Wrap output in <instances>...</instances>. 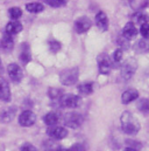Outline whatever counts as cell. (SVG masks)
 Instances as JSON below:
<instances>
[{"instance_id":"cell-33","label":"cell","mask_w":149,"mask_h":151,"mask_svg":"<svg viewBox=\"0 0 149 151\" xmlns=\"http://www.w3.org/2000/svg\"><path fill=\"white\" fill-rule=\"evenodd\" d=\"M118 43L120 45L121 49H128L129 48V45H128V40L125 39L123 37H121L120 39H118Z\"/></svg>"},{"instance_id":"cell-37","label":"cell","mask_w":149,"mask_h":151,"mask_svg":"<svg viewBox=\"0 0 149 151\" xmlns=\"http://www.w3.org/2000/svg\"><path fill=\"white\" fill-rule=\"evenodd\" d=\"M58 151H70L69 149H63V148H60L58 149Z\"/></svg>"},{"instance_id":"cell-23","label":"cell","mask_w":149,"mask_h":151,"mask_svg":"<svg viewBox=\"0 0 149 151\" xmlns=\"http://www.w3.org/2000/svg\"><path fill=\"white\" fill-rule=\"evenodd\" d=\"M26 9L29 13L36 14V13H41L44 9V6L41 2H29V4H26Z\"/></svg>"},{"instance_id":"cell-26","label":"cell","mask_w":149,"mask_h":151,"mask_svg":"<svg viewBox=\"0 0 149 151\" xmlns=\"http://www.w3.org/2000/svg\"><path fill=\"white\" fill-rule=\"evenodd\" d=\"M48 96H49L51 100H60V99L63 96V90L60 89V88L51 87V88L48 89Z\"/></svg>"},{"instance_id":"cell-27","label":"cell","mask_w":149,"mask_h":151,"mask_svg":"<svg viewBox=\"0 0 149 151\" xmlns=\"http://www.w3.org/2000/svg\"><path fill=\"white\" fill-rule=\"evenodd\" d=\"M43 148L45 151H58L60 147L56 144L55 139H48L43 143Z\"/></svg>"},{"instance_id":"cell-25","label":"cell","mask_w":149,"mask_h":151,"mask_svg":"<svg viewBox=\"0 0 149 151\" xmlns=\"http://www.w3.org/2000/svg\"><path fill=\"white\" fill-rule=\"evenodd\" d=\"M8 15H9V18L12 20L16 21V20H19L22 17V9L20 7H15V6L14 7H11L8 9Z\"/></svg>"},{"instance_id":"cell-5","label":"cell","mask_w":149,"mask_h":151,"mask_svg":"<svg viewBox=\"0 0 149 151\" xmlns=\"http://www.w3.org/2000/svg\"><path fill=\"white\" fill-rule=\"evenodd\" d=\"M83 122H84L83 116L78 113H68L64 116V124L68 128L77 129L83 124Z\"/></svg>"},{"instance_id":"cell-35","label":"cell","mask_w":149,"mask_h":151,"mask_svg":"<svg viewBox=\"0 0 149 151\" xmlns=\"http://www.w3.org/2000/svg\"><path fill=\"white\" fill-rule=\"evenodd\" d=\"M69 150L70 151H86V149H85V147H84L83 144H80V143H76V144H74Z\"/></svg>"},{"instance_id":"cell-12","label":"cell","mask_w":149,"mask_h":151,"mask_svg":"<svg viewBox=\"0 0 149 151\" xmlns=\"http://www.w3.org/2000/svg\"><path fill=\"white\" fill-rule=\"evenodd\" d=\"M11 89L8 82L4 78L0 77V100L4 102H9L11 101Z\"/></svg>"},{"instance_id":"cell-22","label":"cell","mask_w":149,"mask_h":151,"mask_svg":"<svg viewBox=\"0 0 149 151\" xmlns=\"http://www.w3.org/2000/svg\"><path fill=\"white\" fill-rule=\"evenodd\" d=\"M78 91L79 94L86 96V95H90L93 93V83L92 82H84L82 84L78 86Z\"/></svg>"},{"instance_id":"cell-31","label":"cell","mask_w":149,"mask_h":151,"mask_svg":"<svg viewBox=\"0 0 149 151\" xmlns=\"http://www.w3.org/2000/svg\"><path fill=\"white\" fill-rule=\"evenodd\" d=\"M122 49L121 48H118V49H115L114 52H113V55H112V58H113V61L114 62H121V60H122Z\"/></svg>"},{"instance_id":"cell-6","label":"cell","mask_w":149,"mask_h":151,"mask_svg":"<svg viewBox=\"0 0 149 151\" xmlns=\"http://www.w3.org/2000/svg\"><path fill=\"white\" fill-rule=\"evenodd\" d=\"M98 68L101 75H109L112 69V61L107 54H100L98 56Z\"/></svg>"},{"instance_id":"cell-30","label":"cell","mask_w":149,"mask_h":151,"mask_svg":"<svg viewBox=\"0 0 149 151\" xmlns=\"http://www.w3.org/2000/svg\"><path fill=\"white\" fill-rule=\"evenodd\" d=\"M48 45H49V49L51 53H57L61 49V42L57 40H50Z\"/></svg>"},{"instance_id":"cell-2","label":"cell","mask_w":149,"mask_h":151,"mask_svg":"<svg viewBox=\"0 0 149 151\" xmlns=\"http://www.w3.org/2000/svg\"><path fill=\"white\" fill-rule=\"evenodd\" d=\"M78 77H79L78 68L77 67H72V68H67V69L61 72L60 81L64 86H74V83H77Z\"/></svg>"},{"instance_id":"cell-36","label":"cell","mask_w":149,"mask_h":151,"mask_svg":"<svg viewBox=\"0 0 149 151\" xmlns=\"http://www.w3.org/2000/svg\"><path fill=\"white\" fill-rule=\"evenodd\" d=\"M125 151H138V150H136V149H134V148H129V147H128L127 149H125Z\"/></svg>"},{"instance_id":"cell-20","label":"cell","mask_w":149,"mask_h":151,"mask_svg":"<svg viewBox=\"0 0 149 151\" xmlns=\"http://www.w3.org/2000/svg\"><path fill=\"white\" fill-rule=\"evenodd\" d=\"M132 18H133V21H132V22L139 24V25H141V26L145 25V24H148V21H149V15L147 13H143L142 11H141V12H136L135 14H133Z\"/></svg>"},{"instance_id":"cell-1","label":"cell","mask_w":149,"mask_h":151,"mask_svg":"<svg viewBox=\"0 0 149 151\" xmlns=\"http://www.w3.org/2000/svg\"><path fill=\"white\" fill-rule=\"evenodd\" d=\"M120 122H121L122 131L129 136L136 135L141 129V125H140V122L138 121V118L129 111L122 113L121 117H120Z\"/></svg>"},{"instance_id":"cell-32","label":"cell","mask_w":149,"mask_h":151,"mask_svg":"<svg viewBox=\"0 0 149 151\" xmlns=\"http://www.w3.org/2000/svg\"><path fill=\"white\" fill-rule=\"evenodd\" d=\"M140 33L143 39H149V24H145L140 28Z\"/></svg>"},{"instance_id":"cell-18","label":"cell","mask_w":149,"mask_h":151,"mask_svg":"<svg viewBox=\"0 0 149 151\" xmlns=\"http://www.w3.org/2000/svg\"><path fill=\"white\" fill-rule=\"evenodd\" d=\"M0 47L5 50V52H11L13 48H14V41L13 38L8 34H5L1 40H0Z\"/></svg>"},{"instance_id":"cell-7","label":"cell","mask_w":149,"mask_h":151,"mask_svg":"<svg viewBox=\"0 0 149 151\" xmlns=\"http://www.w3.org/2000/svg\"><path fill=\"white\" fill-rule=\"evenodd\" d=\"M47 134L49 135V137L51 139H55V141H58V139H63L68 136V130L63 127H49L48 130H47Z\"/></svg>"},{"instance_id":"cell-8","label":"cell","mask_w":149,"mask_h":151,"mask_svg":"<svg viewBox=\"0 0 149 151\" xmlns=\"http://www.w3.org/2000/svg\"><path fill=\"white\" fill-rule=\"evenodd\" d=\"M92 26V21L87 17H80L74 21V31L78 34L87 32Z\"/></svg>"},{"instance_id":"cell-13","label":"cell","mask_w":149,"mask_h":151,"mask_svg":"<svg viewBox=\"0 0 149 151\" xmlns=\"http://www.w3.org/2000/svg\"><path fill=\"white\" fill-rule=\"evenodd\" d=\"M138 99H139V91L136 89H133V88L125 90L122 93V95H121L122 104H129L131 102H133V101H135Z\"/></svg>"},{"instance_id":"cell-38","label":"cell","mask_w":149,"mask_h":151,"mask_svg":"<svg viewBox=\"0 0 149 151\" xmlns=\"http://www.w3.org/2000/svg\"><path fill=\"white\" fill-rule=\"evenodd\" d=\"M0 65H1V60H0Z\"/></svg>"},{"instance_id":"cell-21","label":"cell","mask_w":149,"mask_h":151,"mask_svg":"<svg viewBox=\"0 0 149 151\" xmlns=\"http://www.w3.org/2000/svg\"><path fill=\"white\" fill-rule=\"evenodd\" d=\"M58 121H60L58 115L56 113H54V111L45 114V115L43 116V122H44L48 127H54V125H56V124L58 123Z\"/></svg>"},{"instance_id":"cell-9","label":"cell","mask_w":149,"mask_h":151,"mask_svg":"<svg viewBox=\"0 0 149 151\" xmlns=\"http://www.w3.org/2000/svg\"><path fill=\"white\" fill-rule=\"evenodd\" d=\"M36 122V115L31 110H25L19 116V124L21 127H32Z\"/></svg>"},{"instance_id":"cell-3","label":"cell","mask_w":149,"mask_h":151,"mask_svg":"<svg viewBox=\"0 0 149 151\" xmlns=\"http://www.w3.org/2000/svg\"><path fill=\"white\" fill-rule=\"evenodd\" d=\"M138 68V62L136 60L134 59H127L122 65H121V68H120V75L121 78L125 80V81H128L129 78H132L135 70Z\"/></svg>"},{"instance_id":"cell-15","label":"cell","mask_w":149,"mask_h":151,"mask_svg":"<svg viewBox=\"0 0 149 151\" xmlns=\"http://www.w3.org/2000/svg\"><path fill=\"white\" fill-rule=\"evenodd\" d=\"M16 115V108L15 107H9L5 108L0 111V122L2 123H9Z\"/></svg>"},{"instance_id":"cell-10","label":"cell","mask_w":149,"mask_h":151,"mask_svg":"<svg viewBox=\"0 0 149 151\" xmlns=\"http://www.w3.org/2000/svg\"><path fill=\"white\" fill-rule=\"evenodd\" d=\"M7 73L9 75V78L14 82H20L23 77L22 69L18 63H9L7 67Z\"/></svg>"},{"instance_id":"cell-16","label":"cell","mask_w":149,"mask_h":151,"mask_svg":"<svg viewBox=\"0 0 149 151\" xmlns=\"http://www.w3.org/2000/svg\"><path fill=\"white\" fill-rule=\"evenodd\" d=\"M22 31V25L19 22V21H14L12 20L11 22H8L6 25V34L8 35H15L18 33H20Z\"/></svg>"},{"instance_id":"cell-4","label":"cell","mask_w":149,"mask_h":151,"mask_svg":"<svg viewBox=\"0 0 149 151\" xmlns=\"http://www.w3.org/2000/svg\"><path fill=\"white\" fill-rule=\"evenodd\" d=\"M61 107L63 108H77L80 104V97L74 94H63V96L58 100Z\"/></svg>"},{"instance_id":"cell-19","label":"cell","mask_w":149,"mask_h":151,"mask_svg":"<svg viewBox=\"0 0 149 151\" xmlns=\"http://www.w3.org/2000/svg\"><path fill=\"white\" fill-rule=\"evenodd\" d=\"M129 6L135 12H141L149 6V0H129Z\"/></svg>"},{"instance_id":"cell-11","label":"cell","mask_w":149,"mask_h":151,"mask_svg":"<svg viewBox=\"0 0 149 151\" xmlns=\"http://www.w3.org/2000/svg\"><path fill=\"white\" fill-rule=\"evenodd\" d=\"M94 21H96L97 27H98L100 31L105 32V31L109 29V18H107V15H106L105 12H103V11L98 12V13L96 14Z\"/></svg>"},{"instance_id":"cell-29","label":"cell","mask_w":149,"mask_h":151,"mask_svg":"<svg viewBox=\"0 0 149 151\" xmlns=\"http://www.w3.org/2000/svg\"><path fill=\"white\" fill-rule=\"evenodd\" d=\"M47 5H49L53 8H60L67 5V0H44Z\"/></svg>"},{"instance_id":"cell-24","label":"cell","mask_w":149,"mask_h":151,"mask_svg":"<svg viewBox=\"0 0 149 151\" xmlns=\"http://www.w3.org/2000/svg\"><path fill=\"white\" fill-rule=\"evenodd\" d=\"M20 60L23 65H27L28 62H31L32 60V56L29 54V50H28V45L27 43H22V53L20 54Z\"/></svg>"},{"instance_id":"cell-17","label":"cell","mask_w":149,"mask_h":151,"mask_svg":"<svg viewBox=\"0 0 149 151\" xmlns=\"http://www.w3.org/2000/svg\"><path fill=\"white\" fill-rule=\"evenodd\" d=\"M134 50L139 54H145L149 53V39H141L139 40L135 46H134Z\"/></svg>"},{"instance_id":"cell-34","label":"cell","mask_w":149,"mask_h":151,"mask_svg":"<svg viewBox=\"0 0 149 151\" xmlns=\"http://www.w3.org/2000/svg\"><path fill=\"white\" fill-rule=\"evenodd\" d=\"M21 151H38L32 143H25L21 145Z\"/></svg>"},{"instance_id":"cell-28","label":"cell","mask_w":149,"mask_h":151,"mask_svg":"<svg viewBox=\"0 0 149 151\" xmlns=\"http://www.w3.org/2000/svg\"><path fill=\"white\" fill-rule=\"evenodd\" d=\"M138 109L143 114L149 113V100L148 99H141L138 102Z\"/></svg>"},{"instance_id":"cell-14","label":"cell","mask_w":149,"mask_h":151,"mask_svg":"<svg viewBox=\"0 0 149 151\" xmlns=\"http://www.w3.org/2000/svg\"><path fill=\"white\" fill-rule=\"evenodd\" d=\"M136 35H138V28L135 27V24L132 21L127 22L122 29V37L127 40H132L136 38Z\"/></svg>"}]
</instances>
